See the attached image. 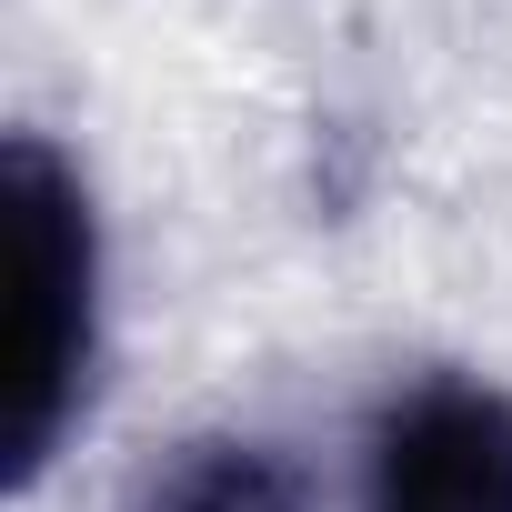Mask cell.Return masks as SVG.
<instances>
[{"mask_svg": "<svg viewBox=\"0 0 512 512\" xmlns=\"http://www.w3.org/2000/svg\"><path fill=\"white\" fill-rule=\"evenodd\" d=\"M0 241H11V372H0V472L31 492L51 452L71 442L101 362V221L81 171L11 131L0 151Z\"/></svg>", "mask_w": 512, "mask_h": 512, "instance_id": "cell-1", "label": "cell"}, {"mask_svg": "<svg viewBox=\"0 0 512 512\" xmlns=\"http://www.w3.org/2000/svg\"><path fill=\"white\" fill-rule=\"evenodd\" d=\"M372 512H512V402L432 372L372 432Z\"/></svg>", "mask_w": 512, "mask_h": 512, "instance_id": "cell-2", "label": "cell"}, {"mask_svg": "<svg viewBox=\"0 0 512 512\" xmlns=\"http://www.w3.org/2000/svg\"><path fill=\"white\" fill-rule=\"evenodd\" d=\"M131 512H312V482L272 452V442H181Z\"/></svg>", "mask_w": 512, "mask_h": 512, "instance_id": "cell-3", "label": "cell"}]
</instances>
